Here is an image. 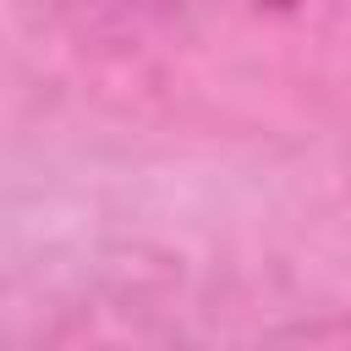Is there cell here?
Listing matches in <instances>:
<instances>
[{"label":"cell","mask_w":351,"mask_h":351,"mask_svg":"<svg viewBox=\"0 0 351 351\" xmlns=\"http://www.w3.org/2000/svg\"><path fill=\"white\" fill-rule=\"evenodd\" d=\"M263 351H351V313H346V318L291 324V329L269 335V340H263Z\"/></svg>","instance_id":"6da1fadb"},{"label":"cell","mask_w":351,"mask_h":351,"mask_svg":"<svg viewBox=\"0 0 351 351\" xmlns=\"http://www.w3.org/2000/svg\"><path fill=\"white\" fill-rule=\"evenodd\" d=\"M219 5H230L241 16H258V22H302V16L324 11L329 0H219Z\"/></svg>","instance_id":"7a4b0ae2"}]
</instances>
